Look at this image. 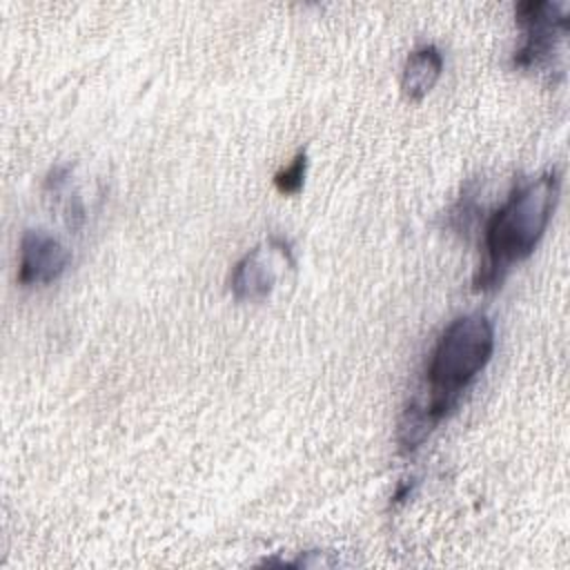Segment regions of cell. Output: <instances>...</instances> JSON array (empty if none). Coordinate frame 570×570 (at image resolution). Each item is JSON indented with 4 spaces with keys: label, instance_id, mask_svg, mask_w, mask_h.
I'll return each instance as SVG.
<instances>
[{
    "label": "cell",
    "instance_id": "cell-1",
    "mask_svg": "<svg viewBox=\"0 0 570 570\" xmlns=\"http://www.w3.org/2000/svg\"><path fill=\"white\" fill-rule=\"evenodd\" d=\"M494 352V327L481 312L456 316L436 338L428 363V399L410 405L399 428L403 450H414L461 401Z\"/></svg>",
    "mask_w": 570,
    "mask_h": 570
},
{
    "label": "cell",
    "instance_id": "cell-2",
    "mask_svg": "<svg viewBox=\"0 0 570 570\" xmlns=\"http://www.w3.org/2000/svg\"><path fill=\"white\" fill-rule=\"evenodd\" d=\"M559 191V171H546L517 187L490 216L483 234L485 261L474 278L476 287L485 289L499 285L514 263H521L532 254L552 218Z\"/></svg>",
    "mask_w": 570,
    "mask_h": 570
},
{
    "label": "cell",
    "instance_id": "cell-3",
    "mask_svg": "<svg viewBox=\"0 0 570 570\" xmlns=\"http://www.w3.org/2000/svg\"><path fill=\"white\" fill-rule=\"evenodd\" d=\"M517 22L523 27V42L514 51L517 69H539L548 65L568 31L566 4L548 0H525L514 7Z\"/></svg>",
    "mask_w": 570,
    "mask_h": 570
},
{
    "label": "cell",
    "instance_id": "cell-4",
    "mask_svg": "<svg viewBox=\"0 0 570 570\" xmlns=\"http://www.w3.org/2000/svg\"><path fill=\"white\" fill-rule=\"evenodd\" d=\"M289 267H294L292 245L283 236H269L234 265L229 289L236 301H263Z\"/></svg>",
    "mask_w": 570,
    "mask_h": 570
},
{
    "label": "cell",
    "instance_id": "cell-5",
    "mask_svg": "<svg viewBox=\"0 0 570 570\" xmlns=\"http://www.w3.org/2000/svg\"><path fill=\"white\" fill-rule=\"evenodd\" d=\"M71 252L45 229H27L20 240V272L22 285L53 283L69 265Z\"/></svg>",
    "mask_w": 570,
    "mask_h": 570
},
{
    "label": "cell",
    "instance_id": "cell-6",
    "mask_svg": "<svg viewBox=\"0 0 570 570\" xmlns=\"http://www.w3.org/2000/svg\"><path fill=\"white\" fill-rule=\"evenodd\" d=\"M443 71V56L434 45H423L414 49L401 73V89L407 100H421L425 98Z\"/></svg>",
    "mask_w": 570,
    "mask_h": 570
},
{
    "label": "cell",
    "instance_id": "cell-7",
    "mask_svg": "<svg viewBox=\"0 0 570 570\" xmlns=\"http://www.w3.org/2000/svg\"><path fill=\"white\" fill-rule=\"evenodd\" d=\"M305 171H307V156L305 151H298L294 160L274 176L276 189L281 194H296L305 183Z\"/></svg>",
    "mask_w": 570,
    "mask_h": 570
}]
</instances>
